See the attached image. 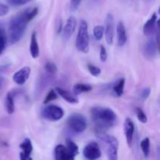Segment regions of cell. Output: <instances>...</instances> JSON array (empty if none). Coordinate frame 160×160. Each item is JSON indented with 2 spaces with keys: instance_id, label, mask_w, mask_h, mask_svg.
I'll use <instances>...</instances> for the list:
<instances>
[{
  "instance_id": "obj_1",
  "label": "cell",
  "mask_w": 160,
  "mask_h": 160,
  "mask_svg": "<svg viewBox=\"0 0 160 160\" xmlns=\"http://www.w3.org/2000/svg\"><path fill=\"white\" fill-rule=\"evenodd\" d=\"M91 115L95 125L96 135L102 133H106V130L112 128L117 123V114L109 108L95 106L91 109Z\"/></svg>"
},
{
  "instance_id": "obj_2",
  "label": "cell",
  "mask_w": 160,
  "mask_h": 160,
  "mask_svg": "<svg viewBox=\"0 0 160 160\" xmlns=\"http://www.w3.org/2000/svg\"><path fill=\"white\" fill-rule=\"evenodd\" d=\"M28 11L29 9H25L14 16L9 22L8 40L12 45L17 43L22 38L26 31L28 23L31 21L28 16Z\"/></svg>"
},
{
  "instance_id": "obj_3",
  "label": "cell",
  "mask_w": 160,
  "mask_h": 160,
  "mask_svg": "<svg viewBox=\"0 0 160 160\" xmlns=\"http://www.w3.org/2000/svg\"><path fill=\"white\" fill-rule=\"evenodd\" d=\"M89 44H90V38L88 34V25L85 20H82L80 22L79 30L77 35L75 45L78 51L86 54L89 52Z\"/></svg>"
},
{
  "instance_id": "obj_4",
  "label": "cell",
  "mask_w": 160,
  "mask_h": 160,
  "mask_svg": "<svg viewBox=\"0 0 160 160\" xmlns=\"http://www.w3.org/2000/svg\"><path fill=\"white\" fill-rule=\"evenodd\" d=\"M97 136L106 146V153L109 159L117 160L118 159V140L114 136L109 135L106 133H102Z\"/></svg>"
},
{
  "instance_id": "obj_5",
  "label": "cell",
  "mask_w": 160,
  "mask_h": 160,
  "mask_svg": "<svg viewBox=\"0 0 160 160\" xmlns=\"http://www.w3.org/2000/svg\"><path fill=\"white\" fill-rule=\"evenodd\" d=\"M69 128L76 133H82L87 128V120L85 117L81 113L71 114L68 117L67 121Z\"/></svg>"
},
{
  "instance_id": "obj_6",
  "label": "cell",
  "mask_w": 160,
  "mask_h": 160,
  "mask_svg": "<svg viewBox=\"0 0 160 160\" xmlns=\"http://www.w3.org/2000/svg\"><path fill=\"white\" fill-rule=\"evenodd\" d=\"M44 118L52 121H58L64 116V110L60 106L56 105H48L42 110Z\"/></svg>"
},
{
  "instance_id": "obj_7",
  "label": "cell",
  "mask_w": 160,
  "mask_h": 160,
  "mask_svg": "<svg viewBox=\"0 0 160 160\" xmlns=\"http://www.w3.org/2000/svg\"><path fill=\"white\" fill-rule=\"evenodd\" d=\"M83 155L87 159L95 160L101 157L102 151L97 142H91L84 148Z\"/></svg>"
},
{
  "instance_id": "obj_8",
  "label": "cell",
  "mask_w": 160,
  "mask_h": 160,
  "mask_svg": "<svg viewBox=\"0 0 160 160\" xmlns=\"http://www.w3.org/2000/svg\"><path fill=\"white\" fill-rule=\"evenodd\" d=\"M114 19L113 16L109 13L106 19V27L104 28L105 37L108 45H112L114 40Z\"/></svg>"
},
{
  "instance_id": "obj_9",
  "label": "cell",
  "mask_w": 160,
  "mask_h": 160,
  "mask_svg": "<svg viewBox=\"0 0 160 160\" xmlns=\"http://www.w3.org/2000/svg\"><path fill=\"white\" fill-rule=\"evenodd\" d=\"M31 75V68L29 67H24L16 72L12 76V81L18 85H23L29 79Z\"/></svg>"
},
{
  "instance_id": "obj_10",
  "label": "cell",
  "mask_w": 160,
  "mask_h": 160,
  "mask_svg": "<svg viewBox=\"0 0 160 160\" xmlns=\"http://www.w3.org/2000/svg\"><path fill=\"white\" fill-rule=\"evenodd\" d=\"M158 16L156 12L152 15V17H150V19L148 20H147L146 23L144 24L143 27V32L145 34V35L146 36H150L152 34H155L156 31V28L158 26Z\"/></svg>"
},
{
  "instance_id": "obj_11",
  "label": "cell",
  "mask_w": 160,
  "mask_h": 160,
  "mask_svg": "<svg viewBox=\"0 0 160 160\" xmlns=\"http://www.w3.org/2000/svg\"><path fill=\"white\" fill-rule=\"evenodd\" d=\"M20 149L22 152L20 154V158L21 160H31V154L33 151V145L31 141L29 138H25L20 145Z\"/></svg>"
},
{
  "instance_id": "obj_12",
  "label": "cell",
  "mask_w": 160,
  "mask_h": 160,
  "mask_svg": "<svg viewBox=\"0 0 160 160\" xmlns=\"http://www.w3.org/2000/svg\"><path fill=\"white\" fill-rule=\"evenodd\" d=\"M123 129H124V134L127 140V143H128V146L131 148L132 146L134 133V124L131 119L127 118L125 120L124 124H123Z\"/></svg>"
},
{
  "instance_id": "obj_13",
  "label": "cell",
  "mask_w": 160,
  "mask_h": 160,
  "mask_svg": "<svg viewBox=\"0 0 160 160\" xmlns=\"http://www.w3.org/2000/svg\"><path fill=\"white\" fill-rule=\"evenodd\" d=\"M77 27V20L74 17H70L67 20L65 26L62 28V36L64 39L68 40L73 35Z\"/></svg>"
},
{
  "instance_id": "obj_14",
  "label": "cell",
  "mask_w": 160,
  "mask_h": 160,
  "mask_svg": "<svg viewBox=\"0 0 160 160\" xmlns=\"http://www.w3.org/2000/svg\"><path fill=\"white\" fill-rule=\"evenodd\" d=\"M55 159L56 160H73L74 157L69 152L67 147L63 145H58L55 148Z\"/></svg>"
},
{
  "instance_id": "obj_15",
  "label": "cell",
  "mask_w": 160,
  "mask_h": 160,
  "mask_svg": "<svg viewBox=\"0 0 160 160\" xmlns=\"http://www.w3.org/2000/svg\"><path fill=\"white\" fill-rule=\"evenodd\" d=\"M117 45L119 46H123L128 41V34H127L126 28L123 22H119L117 27Z\"/></svg>"
},
{
  "instance_id": "obj_16",
  "label": "cell",
  "mask_w": 160,
  "mask_h": 160,
  "mask_svg": "<svg viewBox=\"0 0 160 160\" xmlns=\"http://www.w3.org/2000/svg\"><path fill=\"white\" fill-rule=\"evenodd\" d=\"M56 93L59 95H60L66 102L70 103V104H78L79 102V100L77 98L76 95L70 93L69 91L65 90V89L62 88L57 87L56 88Z\"/></svg>"
},
{
  "instance_id": "obj_17",
  "label": "cell",
  "mask_w": 160,
  "mask_h": 160,
  "mask_svg": "<svg viewBox=\"0 0 160 160\" xmlns=\"http://www.w3.org/2000/svg\"><path fill=\"white\" fill-rule=\"evenodd\" d=\"M158 47L156 42L155 39L150 38L149 40L147 41L145 45V54L148 59H153L156 56V52H157Z\"/></svg>"
},
{
  "instance_id": "obj_18",
  "label": "cell",
  "mask_w": 160,
  "mask_h": 160,
  "mask_svg": "<svg viewBox=\"0 0 160 160\" xmlns=\"http://www.w3.org/2000/svg\"><path fill=\"white\" fill-rule=\"evenodd\" d=\"M30 52L31 56L34 59H37L40 55V49L37 40V33L35 31L32 33L31 38V43H30Z\"/></svg>"
},
{
  "instance_id": "obj_19",
  "label": "cell",
  "mask_w": 160,
  "mask_h": 160,
  "mask_svg": "<svg viewBox=\"0 0 160 160\" xmlns=\"http://www.w3.org/2000/svg\"><path fill=\"white\" fill-rule=\"evenodd\" d=\"M6 112L9 114H12L15 112V104H14V96L12 92H9L6 97Z\"/></svg>"
},
{
  "instance_id": "obj_20",
  "label": "cell",
  "mask_w": 160,
  "mask_h": 160,
  "mask_svg": "<svg viewBox=\"0 0 160 160\" xmlns=\"http://www.w3.org/2000/svg\"><path fill=\"white\" fill-rule=\"evenodd\" d=\"M92 90V87L90 84H82V83H79V84H76L73 88V94L75 95H81L82 93H85V92H88Z\"/></svg>"
},
{
  "instance_id": "obj_21",
  "label": "cell",
  "mask_w": 160,
  "mask_h": 160,
  "mask_svg": "<svg viewBox=\"0 0 160 160\" xmlns=\"http://www.w3.org/2000/svg\"><path fill=\"white\" fill-rule=\"evenodd\" d=\"M66 147H67L69 152L74 158L79 153V148H78V145L74 142H73L71 139L67 138V140H66Z\"/></svg>"
},
{
  "instance_id": "obj_22",
  "label": "cell",
  "mask_w": 160,
  "mask_h": 160,
  "mask_svg": "<svg viewBox=\"0 0 160 160\" xmlns=\"http://www.w3.org/2000/svg\"><path fill=\"white\" fill-rule=\"evenodd\" d=\"M124 86H125V79L124 78H121L118 81V82L113 86L112 90L115 95L117 97H120L123 95V91H124Z\"/></svg>"
},
{
  "instance_id": "obj_23",
  "label": "cell",
  "mask_w": 160,
  "mask_h": 160,
  "mask_svg": "<svg viewBox=\"0 0 160 160\" xmlns=\"http://www.w3.org/2000/svg\"><path fill=\"white\" fill-rule=\"evenodd\" d=\"M141 148L145 157H148L150 153V139L145 138L141 142Z\"/></svg>"
},
{
  "instance_id": "obj_24",
  "label": "cell",
  "mask_w": 160,
  "mask_h": 160,
  "mask_svg": "<svg viewBox=\"0 0 160 160\" xmlns=\"http://www.w3.org/2000/svg\"><path fill=\"white\" fill-rule=\"evenodd\" d=\"M6 42H7V35L6 34V31L0 26V55L3 52L6 48Z\"/></svg>"
},
{
  "instance_id": "obj_25",
  "label": "cell",
  "mask_w": 160,
  "mask_h": 160,
  "mask_svg": "<svg viewBox=\"0 0 160 160\" xmlns=\"http://www.w3.org/2000/svg\"><path fill=\"white\" fill-rule=\"evenodd\" d=\"M93 34L97 41L102 40L103 35H104V27L102 26V25L95 26L93 29Z\"/></svg>"
},
{
  "instance_id": "obj_26",
  "label": "cell",
  "mask_w": 160,
  "mask_h": 160,
  "mask_svg": "<svg viewBox=\"0 0 160 160\" xmlns=\"http://www.w3.org/2000/svg\"><path fill=\"white\" fill-rule=\"evenodd\" d=\"M57 98H58V95H57V93H56V90H54V89H52V90H50L49 92H48V93L47 94V95H46V97L45 98V100H44L43 103L44 104H48L50 102L54 101V100H56Z\"/></svg>"
},
{
  "instance_id": "obj_27",
  "label": "cell",
  "mask_w": 160,
  "mask_h": 160,
  "mask_svg": "<svg viewBox=\"0 0 160 160\" xmlns=\"http://www.w3.org/2000/svg\"><path fill=\"white\" fill-rule=\"evenodd\" d=\"M135 112L136 115H137L138 119L139 121L142 123H146L147 121H148V118H147L146 114L145 113L143 110H142L141 108L137 107L135 109Z\"/></svg>"
},
{
  "instance_id": "obj_28",
  "label": "cell",
  "mask_w": 160,
  "mask_h": 160,
  "mask_svg": "<svg viewBox=\"0 0 160 160\" xmlns=\"http://www.w3.org/2000/svg\"><path fill=\"white\" fill-rule=\"evenodd\" d=\"M88 70L89 73L94 77H98L102 73L101 69L93 64H88Z\"/></svg>"
},
{
  "instance_id": "obj_29",
  "label": "cell",
  "mask_w": 160,
  "mask_h": 160,
  "mask_svg": "<svg viewBox=\"0 0 160 160\" xmlns=\"http://www.w3.org/2000/svg\"><path fill=\"white\" fill-rule=\"evenodd\" d=\"M45 70L47 73H50V74H54L57 72L58 69L56 64L52 62H48L45 63Z\"/></svg>"
},
{
  "instance_id": "obj_30",
  "label": "cell",
  "mask_w": 160,
  "mask_h": 160,
  "mask_svg": "<svg viewBox=\"0 0 160 160\" xmlns=\"http://www.w3.org/2000/svg\"><path fill=\"white\" fill-rule=\"evenodd\" d=\"M31 0H8L9 5L12 6H20L28 3Z\"/></svg>"
},
{
  "instance_id": "obj_31",
  "label": "cell",
  "mask_w": 160,
  "mask_h": 160,
  "mask_svg": "<svg viewBox=\"0 0 160 160\" xmlns=\"http://www.w3.org/2000/svg\"><path fill=\"white\" fill-rule=\"evenodd\" d=\"M108 58V53L106 48L104 46H101L100 48V59L102 62H106Z\"/></svg>"
},
{
  "instance_id": "obj_32",
  "label": "cell",
  "mask_w": 160,
  "mask_h": 160,
  "mask_svg": "<svg viewBox=\"0 0 160 160\" xmlns=\"http://www.w3.org/2000/svg\"><path fill=\"white\" fill-rule=\"evenodd\" d=\"M150 94H151V89L149 88H145L141 92V97H142V99L146 100L149 97Z\"/></svg>"
},
{
  "instance_id": "obj_33",
  "label": "cell",
  "mask_w": 160,
  "mask_h": 160,
  "mask_svg": "<svg viewBox=\"0 0 160 160\" xmlns=\"http://www.w3.org/2000/svg\"><path fill=\"white\" fill-rule=\"evenodd\" d=\"M9 6L5 4H2V3H0V17L6 16L9 12Z\"/></svg>"
},
{
  "instance_id": "obj_34",
  "label": "cell",
  "mask_w": 160,
  "mask_h": 160,
  "mask_svg": "<svg viewBox=\"0 0 160 160\" xmlns=\"http://www.w3.org/2000/svg\"><path fill=\"white\" fill-rule=\"evenodd\" d=\"M81 0H70V9L72 11H75L79 7Z\"/></svg>"
},
{
  "instance_id": "obj_35",
  "label": "cell",
  "mask_w": 160,
  "mask_h": 160,
  "mask_svg": "<svg viewBox=\"0 0 160 160\" xmlns=\"http://www.w3.org/2000/svg\"><path fill=\"white\" fill-rule=\"evenodd\" d=\"M62 20H60V21L59 22V27H58V28H57V32L59 33H60L61 31H62Z\"/></svg>"
}]
</instances>
